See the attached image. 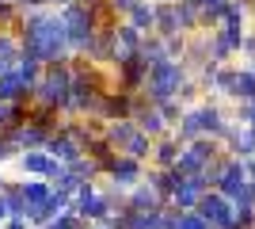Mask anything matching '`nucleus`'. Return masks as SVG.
Masks as SVG:
<instances>
[{
    "mask_svg": "<svg viewBox=\"0 0 255 229\" xmlns=\"http://www.w3.org/2000/svg\"><path fill=\"white\" fill-rule=\"evenodd\" d=\"M69 88H73V61H50V65H42V76L31 88V107H50L65 115Z\"/></svg>",
    "mask_w": 255,
    "mask_h": 229,
    "instance_id": "f03ea898",
    "label": "nucleus"
},
{
    "mask_svg": "<svg viewBox=\"0 0 255 229\" xmlns=\"http://www.w3.org/2000/svg\"><path fill=\"white\" fill-rule=\"evenodd\" d=\"M15 61H19V34L11 27H0V76L11 73Z\"/></svg>",
    "mask_w": 255,
    "mask_h": 229,
    "instance_id": "412c9836",
    "label": "nucleus"
},
{
    "mask_svg": "<svg viewBox=\"0 0 255 229\" xmlns=\"http://www.w3.org/2000/svg\"><path fill=\"white\" fill-rule=\"evenodd\" d=\"M194 210L210 222V229H233V222H236L233 203H229L221 191H206V195L198 199V207H194Z\"/></svg>",
    "mask_w": 255,
    "mask_h": 229,
    "instance_id": "1a4fd4ad",
    "label": "nucleus"
},
{
    "mask_svg": "<svg viewBox=\"0 0 255 229\" xmlns=\"http://www.w3.org/2000/svg\"><path fill=\"white\" fill-rule=\"evenodd\" d=\"M115 88H122V92H141L145 88V76H149V61L141 54H129V57H122V61H115Z\"/></svg>",
    "mask_w": 255,
    "mask_h": 229,
    "instance_id": "6e6552de",
    "label": "nucleus"
},
{
    "mask_svg": "<svg viewBox=\"0 0 255 229\" xmlns=\"http://www.w3.org/2000/svg\"><path fill=\"white\" fill-rule=\"evenodd\" d=\"M73 214L76 218H84L88 226H111V218H115L118 210L115 203H111V191L99 184H80L73 195Z\"/></svg>",
    "mask_w": 255,
    "mask_h": 229,
    "instance_id": "39448f33",
    "label": "nucleus"
},
{
    "mask_svg": "<svg viewBox=\"0 0 255 229\" xmlns=\"http://www.w3.org/2000/svg\"><path fill=\"white\" fill-rule=\"evenodd\" d=\"M187 80V65L183 61H171V57H160L149 65V76H145V88H141V96L149 99V103H164V99H175L179 84Z\"/></svg>",
    "mask_w": 255,
    "mask_h": 229,
    "instance_id": "20e7f679",
    "label": "nucleus"
},
{
    "mask_svg": "<svg viewBox=\"0 0 255 229\" xmlns=\"http://www.w3.org/2000/svg\"><path fill=\"white\" fill-rule=\"evenodd\" d=\"M0 229H31V226H27V222H23V218H8V222H4V226H0Z\"/></svg>",
    "mask_w": 255,
    "mask_h": 229,
    "instance_id": "c756f323",
    "label": "nucleus"
},
{
    "mask_svg": "<svg viewBox=\"0 0 255 229\" xmlns=\"http://www.w3.org/2000/svg\"><path fill=\"white\" fill-rule=\"evenodd\" d=\"M11 218V210H8V199H4V191H0V226Z\"/></svg>",
    "mask_w": 255,
    "mask_h": 229,
    "instance_id": "c85d7f7f",
    "label": "nucleus"
},
{
    "mask_svg": "<svg viewBox=\"0 0 255 229\" xmlns=\"http://www.w3.org/2000/svg\"><path fill=\"white\" fill-rule=\"evenodd\" d=\"M141 42H145V34H141L137 27H129L126 19H118V23H115V46H118V61H122V57H129V54H137V50H141Z\"/></svg>",
    "mask_w": 255,
    "mask_h": 229,
    "instance_id": "f3484780",
    "label": "nucleus"
},
{
    "mask_svg": "<svg viewBox=\"0 0 255 229\" xmlns=\"http://www.w3.org/2000/svg\"><path fill=\"white\" fill-rule=\"evenodd\" d=\"M240 161H244V176L255 184V153H252V157H240Z\"/></svg>",
    "mask_w": 255,
    "mask_h": 229,
    "instance_id": "bb28decb",
    "label": "nucleus"
},
{
    "mask_svg": "<svg viewBox=\"0 0 255 229\" xmlns=\"http://www.w3.org/2000/svg\"><path fill=\"white\" fill-rule=\"evenodd\" d=\"M46 153H50L53 161H61V164H73L76 157H84V149H80V142H73L65 130H53L50 138H46V145H42Z\"/></svg>",
    "mask_w": 255,
    "mask_h": 229,
    "instance_id": "ddd939ff",
    "label": "nucleus"
},
{
    "mask_svg": "<svg viewBox=\"0 0 255 229\" xmlns=\"http://www.w3.org/2000/svg\"><path fill=\"white\" fill-rule=\"evenodd\" d=\"M103 180H107L111 187L129 191L133 184H141V180H145V161H133V157H126V153H115V157L103 164Z\"/></svg>",
    "mask_w": 255,
    "mask_h": 229,
    "instance_id": "423d86ee",
    "label": "nucleus"
},
{
    "mask_svg": "<svg viewBox=\"0 0 255 229\" xmlns=\"http://www.w3.org/2000/svg\"><path fill=\"white\" fill-rule=\"evenodd\" d=\"M15 34H19V54L38 57L42 65L50 61H69V31H65L57 8H31L19 11V23H15Z\"/></svg>",
    "mask_w": 255,
    "mask_h": 229,
    "instance_id": "f257e3e1",
    "label": "nucleus"
},
{
    "mask_svg": "<svg viewBox=\"0 0 255 229\" xmlns=\"http://www.w3.org/2000/svg\"><path fill=\"white\" fill-rule=\"evenodd\" d=\"M133 134H137V122H133V119H111V122H103L107 145H111V149H118V153H122V145H126Z\"/></svg>",
    "mask_w": 255,
    "mask_h": 229,
    "instance_id": "a211bd4d",
    "label": "nucleus"
},
{
    "mask_svg": "<svg viewBox=\"0 0 255 229\" xmlns=\"http://www.w3.org/2000/svg\"><path fill=\"white\" fill-rule=\"evenodd\" d=\"M4 184H8V176H4V172H0V191H4Z\"/></svg>",
    "mask_w": 255,
    "mask_h": 229,
    "instance_id": "2f4dec72",
    "label": "nucleus"
},
{
    "mask_svg": "<svg viewBox=\"0 0 255 229\" xmlns=\"http://www.w3.org/2000/svg\"><path fill=\"white\" fill-rule=\"evenodd\" d=\"M179 149H183V145L175 142L171 134H164V138H152V153H149L152 168H175V161H179Z\"/></svg>",
    "mask_w": 255,
    "mask_h": 229,
    "instance_id": "2eb2a0df",
    "label": "nucleus"
},
{
    "mask_svg": "<svg viewBox=\"0 0 255 229\" xmlns=\"http://www.w3.org/2000/svg\"><path fill=\"white\" fill-rule=\"evenodd\" d=\"M19 191H23V203H27V207H46V199H50V184H46V180H19Z\"/></svg>",
    "mask_w": 255,
    "mask_h": 229,
    "instance_id": "4be33fe9",
    "label": "nucleus"
},
{
    "mask_svg": "<svg viewBox=\"0 0 255 229\" xmlns=\"http://www.w3.org/2000/svg\"><path fill=\"white\" fill-rule=\"evenodd\" d=\"M84 57L92 61V65H103V69H111L118 61V46H115V27H99L96 31V38L88 42V50H84Z\"/></svg>",
    "mask_w": 255,
    "mask_h": 229,
    "instance_id": "9d476101",
    "label": "nucleus"
},
{
    "mask_svg": "<svg viewBox=\"0 0 255 229\" xmlns=\"http://www.w3.org/2000/svg\"><path fill=\"white\" fill-rule=\"evenodd\" d=\"M252 4H255V0H252Z\"/></svg>",
    "mask_w": 255,
    "mask_h": 229,
    "instance_id": "473e14b6",
    "label": "nucleus"
},
{
    "mask_svg": "<svg viewBox=\"0 0 255 229\" xmlns=\"http://www.w3.org/2000/svg\"><path fill=\"white\" fill-rule=\"evenodd\" d=\"M11 164L23 172V180H53L61 168V161H53L46 149H23L11 157Z\"/></svg>",
    "mask_w": 255,
    "mask_h": 229,
    "instance_id": "0eeeda50",
    "label": "nucleus"
},
{
    "mask_svg": "<svg viewBox=\"0 0 255 229\" xmlns=\"http://www.w3.org/2000/svg\"><path fill=\"white\" fill-rule=\"evenodd\" d=\"M225 145H229V153L233 157H252L255 153V126H229V134H225Z\"/></svg>",
    "mask_w": 255,
    "mask_h": 229,
    "instance_id": "dca6fc26",
    "label": "nucleus"
},
{
    "mask_svg": "<svg viewBox=\"0 0 255 229\" xmlns=\"http://www.w3.org/2000/svg\"><path fill=\"white\" fill-rule=\"evenodd\" d=\"M122 153H126V157H133V161H149V153H152V138L137 130L126 145H122Z\"/></svg>",
    "mask_w": 255,
    "mask_h": 229,
    "instance_id": "5701e85b",
    "label": "nucleus"
},
{
    "mask_svg": "<svg viewBox=\"0 0 255 229\" xmlns=\"http://www.w3.org/2000/svg\"><path fill=\"white\" fill-rule=\"evenodd\" d=\"M202 195H206V184H202V176H183L179 184H175V191H171L168 207H175V210H194Z\"/></svg>",
    "mask_w": 255,
    "mask_h": 229,
    "instance_id": "9b49d317",
    "label": "nucleus"
},
{
    "mask_svg": "<svg viewBox=\"0 0 255 229\" xmlns=\"http://www.w3.org/2000/svg\"><path fill=\"white\" fill-rule=\"evenodd\" d=\"M126 203H129V210H160V207H168V203H164V199H160L156 191L145 184V180H141V184H133V187L126 191Z\"/></svg>",
    "mask_w": 255,
    "mask_h": 229,
    "instance_id": "aec40b11",
    "label": "nucleus"
},
{
    "mask_svg": "<svg viewBox=\"0 0 255 229\" xmlns=\"http://www.w3.org/2000/svg\"><path fill=\"white\" fill-rule=\"evenodd\" d=\"M133 4H137V0H107V11H111L115 19H122V15H126Z\"/></svg>",
    "mask_w": 255,
    "mask_h": 229,
    "instance_id": "a878e982",
    "label": "nucleus"
},
{
    "mask_svg": "<svg viewBox=\"0 0 255 229\" xmlns=\"http://www.w3.org/2000/svg\"><path fill=\"white\" fill-rule=\"evenodd\" d=\"M122 19H126L129 27H137L141 34H152L156 31V0H137Z\"/></svg>",
    "mask_w": 255,
    "mask_h": 229,
    "instance_id": "4468645a",
    "label": "nucleus"
},
{
    "mask_svg": "<svg viewBox=\"0 0 255 229\" xmlns=\"http://www.w3.org/2000/svg\"><path fill=\"white\" fill-rule=\"evenodd\" d=\"M240 50H244V54H252V57H255V34H244V38H240Z\"/></svg>",
    "mask_w": 255,
    "mask_h": 229,
    "instance_id": "cd10ccee",
    "label": "nucleus"
},
{
    "mask_svg": "<svg viewBox=\"0 0 255 229\" xmlns=\"http://www.w3.org/2000/svg\"><path fill=\"white\" fill-rule=\"evenodd\" d=\"M57 15H61L65 31H69V54H73V57H84L88 42H92V38H96V31H99L96 8H92V4H84V0H73V4L57 8Z\"/></svg>",
    "mask_w": 255,
    "mask_h": 229,
    "instance_id": "7ed1b4c3",
    "label": "nucleus"
},
{
    "mask_svg": "<svg viewBox=\"0 0 255 229\" xmlns=\"http://www.w3.org/2000/svg\"><path fill=\"white\" fill-rule=\"evenodd\" d=\"M15 23H19V4L15 0H0V27L15 31Z\"/></svg>",
    "mask_w": 255,
    "mask_h": 229,
    "instance_id": "393cba45",
    "label": "nucleus"
},
{
    "mask_svg": "<svg viewBox=\"0 0 255 229\" xmlns=\"http://www.w3.org/2000/svg\"><path fill=\"white\" fill-rule=\"evenodd\" d=\"M156 111L164 115V122H168V130H171V126L183 119V111H187V107H183L179 99H164V103H156Z\"/></svg>",
    "mask_w": 255,
    "mask_h": 229,
    "instance_id": "b1692460",
    "label": "nucleus"
},
{
    "mask_svg": "<svg viewBox=\"0 0 255 229\" xmlns=\"http://www.w3.org/2000/svg\"><path fill=\"white\" fill-rule=\"evenodd\" d=\"M50 8H65V4H73V0H46Z\"/></svg>",
    "mask_w": 255,
    "mask_h": 229,
    "instance_id": "7c9ffc66",
    "label": "nucleus"
},
{
    "mask_svg": "<svg viewBox=\"0 0 255 229\" xmlns=\"http://www.w3.org/2000/svg\"><path fill=\"white\" fill-rule=\"evenodd\" d=\"M179 180H183V176L175 172V168H149V172H145V184H149L152 191L164 199V203L171 199V191H175V184H179Z\"/></svg>",
    "mask_w": 255,
    "mask_h": 229,
    "instance_id": "6ab92c4d",
    "label": "nucleus"
},
{
    "mask_svg": "<svg viewBox=\"0 0 255 229\" xmlns=\"http://www.w3.org/2000/svg\"><path fill=\"white\" fill-rule=\"evenodd\" d=\"M133 122H137L141 134H149V138H164L168 134V122H164V115L156 111V103H149V99L141 96L137 107H133Z\"/></svg>",
    "mask_w": 255,
    "mask_h": 229,
    "instance_id": "f8f14e48",
    "label": "nucleus"
}]
</instances>
